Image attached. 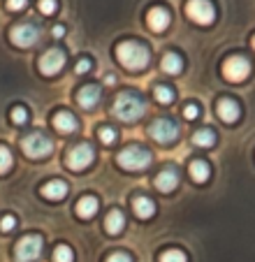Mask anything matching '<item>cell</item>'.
<instances>
[{"instance_id": "cell-1", "label": "cell", "mask_w": 255, "mask_h": 262, "mask_svg": "<svg viewBox=\"0 0 255 262\" xmlns=\"http://www.w3.org/2000/svg\"><path fill=\"white\" fill-rule=\"evenodd\" d=\"M116 56L128 70H144L148 65V49L139 42H121Z\"/></svg>"}, {"instance_id": "cell-2", "label": "cell", "mask_w": 255, "mask_h": 262, "mask_svg": "<svg viewBox=\"0 0 255 262\" xmlns=\"http://www.w3.org/2000/svg\"><path fill=\"white\" fill-rule=\"evenodd\" d=\"M114 114L121 121H137L139 116L144 114V100L139 98V95L125 91V93H121L116 98V102H114Z\"/></svg>"}, {"instance_id": "cell-3", "label": "cell", "mask_w": 255, "mask_h": 262, "mask_svg": "<svg viewBox=\"0 0 255 262\" xmlns=\"http://www.w3.org/2000/svg\"><path fill=\"white\" fill-rule=\"evenodd\" d=\"M118 165H121L123 169H130V172H139V169H144L148 163H151V154H148L146 148L142 146H128L123 148L121 154H118Z\"/></svg>"}, {"instance_id": "cell-4", "label": "cell", "mask_w": 255, "mask_h": 262, "mask_svg": "<svg viewBox=\"0 0 255 262\" xmlns=\"http://www.w3.org/2000/svg\"><path fill=\"white\" fill-rule=\"evenodd\" d=\"M21 148H24V154L28 156V158H47V156L51 154L54 144H51V139L47 137V135L33 133L21 142Z\"/></svg>"}, {"instance_id": "cell-5", "label": "cell", "mask_w": 255, "mask_h": 262, "mask_svg": "<svg viewBox=\"0 0 255 262\" xmlns=\"http://www.w3.org/2000/svg\"><path fill=\"white\" fill-rule=\"evenodd\" d=\"M65 163H68L70 169H74V172H81V169H86L91 163H93V148H91L89 144H77V146H72L68 151V156H65Z\"/></svg>"}, {"instance_id": "cell-6", "label": "cell", "mask_w": 255, "mask_h": 262, "mask_svg": "<svg viewBox=\"0 0 255 262\" xmlns=\"http://www.w3.org/2000/svg\"><path fill=\"white\" fill-rule=\"evenodd\" d=\"M148 135L160 144H169L179 137V125L169 119H158L148 125Z\"/></svg>"}, {"instance_id": "cell-7", "label": "cell", "mask_w": 255, "mask_h": 262, "mask_svg": "<svg viewBox=\"0 0 255 262\" xmlns=\"http://www.w3.org/2000/svg\"><path fill=\"white\" fill-rule=\"evenodd\" d=\"M186 14L190 16L195 24L209 26V24H214L216 12H214V5H211L209 0H190V3L186 5Z\"/></svg>"}, {"instance_id": "cell-8", "label": "cell", "mask_w": 255, "mask_h": 262, "mask_svg": "<svg viewBox=\"0 0 255 262\" xmlns=\"http://www.w3.org/2000/svg\"><path fill=\"white\" fill-rule=\"evenodd\" d=\"M16 260L19 262H35L42 253V237H35V234H28L24 237L19 244H16Z\"/></svg>"}, {"instance_id": "cell-9", "label": "cell", "mask_w": 255, "mask_h": 262, "mask_svg": "<svg viewBox=\"0 0 255 262\" xmlns=\"http://www.w3.org/2000/svg\"><path fill=\"white\" fill-rule=\"evenodd\" d=\"M248 72H250V65H248V60L241 58V56H232V58L223 65V74H225V79L235 81V84L244 81L246 77H248Z\"/></svg>"}, {"instance_id": "cell-10", "label": "cell", "mask_w": 255, "mask_h": 262, "mask_svg": "<svg viewBox=\"0 0 255 262\" xmlns=\"http://www.w3.org/2000/svg\"><path fill=\"white\" fill-rule=\"evenodd\" d=\"M10 35L16 47H33L39 37V30L33 24H21V26H14Z\"/></svg>"}, {"instance_id": "cell-11", "label": "cell", "mask_w": 255, "mask_h": 262, "mask_svg": "<svg viewBox=\"0 0 255 262\" xmlns=\"http://www.w3.org/2000/svg\"><path fill=\"white\" fill-rule=\"evenodd\" d=\"M63 65H65V54L60 49H49L45 56H42V60H39V70H42L47 77L60 72Z\"/></svg>"}, {"instance_id": "cell-12", "label": "cell", "mask_w": 255, "mask_h": 262, "mask_svg": "<svg viewBox=\"0 0 255 262\" xmlns=\"http://www.w3.org/2000/svg\"><path fill=\"white\" fill-rule=\"evenodd\" d=\"M148 28L156 30V33H162V30L169 26V12L162 10V7H153L151 12H148Z\"/></svg>"}, {"instance_id": "cell-13", "label": "cell", "mask_w": 255, "mask_h": 262, "mask_svg": "<svg viewBox=\"0 0 255 262\" xmlns=\"http://www.w3.org/2000/svg\"><path fill=\"white\" fill-rule=\"evenodd\" d=\"M156 186H158V190H162V193H172V190L179 186L177 169H165V172H160L156 177Z\"/></svg>"}, {"instance_id": "cell-14", "label": "cell", "mask_w": 255, "mask_h": 262, "mask_svg": "<svg viewBox=\"0 0 255 262\" xmlns=\"http://www.w3.org/2000/svg\"><path fill=\"white\" fill-rule=\"evenodd\" d=\"M54 128L58 130V133H74V130L79 128V123H77V119H74L70 112H58V114L54 116Z\"/></svg>"}, {"instance_id": "cell-15", "label": "cell", "mask_w": 255, "mask_h": 262, "mask_svg": "<svg viewBox=\"0 0 255 262\" xmlns=\"http://www.w3.org/2000/svg\"><path fill=\"white\" fill-rule=\"evenodd\" d=\"M77 100L83 109L95 107V104L100 102V89L98 86H83V89L77 93Z\"/></svg>"}, {"instance_id": "cell-16", "label": "cell", "mask_w": 255, "mask_h": 262, "mask_svg": "<svg viewBox=\"0 0 255 262\" xmlns=\"http://www.w3.org/2000/svg\"><path fill=\"white\" fill-rule=\"evenodd\" d=\"M104 228H107L109 234L123 232V228H125V218H123L121 209H112V211L107 213V218H104Z\"/></svg>"}, {"instance_id": "cell-17", "label": "cell", "mask_w": 255, "mask_h": 262, "mask_svg": "<svg viewBox=\"0 0 255 262\" xmlns=\"http://www.w3.org/2000/svg\"><path fill=\"white\" fill-rule=\"evenodd\" d=\"M218 116H221L225 123H235L239 119V104L232 102V100H221L218 102Z\"/></svg>"}, {"instance_id": "cell-18", "label": "cell", "mask_w": 255, "mask_h": 262, "mask_svg": "<svg viewBox=\"0 0 255 262\" xmlns=\"http://www.w3.org/2000/svg\"><path fill=\"white\" fill-rule=\"evenodd\" d=\"M133 209L139 218H151L153 213H156V204L148 198H144V195H137V198L133 200Z\"/></svg>"}, {"instance_id": "cell-19", "label": "cell", "mask_w": 255, "mask_h": 262, "mask_svg": "<svg viewBox=\"0 0 255 262\" xmlns=\"http://www.w3.org/2000/svg\"><path fill=\"white\" fill-rule=\"evenodd\" d=\"M42 195L47 200H63L68 195V186H65V181H49L42 188Z\"/></svg>"}, {"instance_id": "cell-20", "label": "cell", "mask_w": 255, "mask_h": 262, "mask_svg": "<svg viewBox=\"0 0 255 262\" xmlns=\"http://www.w3.org/2000/svg\"><path fill=\"white\" fill-rule=\"evenodd\" d=\"M95 211H98V200L91 198V195H86V198H81L77 202V213L81 218H91L95 216Z\"/></svg>"}, {"instance_id": "cell-21", "label": "cell", "mask_w": 255, "mask_h": 262, "mask_svg": "<svg viewBox=\"0 0 255 262\" xmlns=\"http://www.w3.org/2000/svg\"><path fill=\"white\" fill-rule=\"evenodd\" d=\"M190 174H193V179H195L197 183L206 181V179H209V165H206L204 160H193L190 163Z\"/></svg>"}, {"instance_id": "cell-22", "label": "cell", "mask_w": 255, "mask_h": 262, "mask_svg": "<svg viewBox=\"0 0 255 262\" xmlns=\"http://www.w3.org/2000/svg\"><path fill=\"white\" fill-rule=\"evenodd\" d=\"M181 68H183V63L177 54H167L165 58H162V70H165L167 74H179Z\"/></svg>"}, {"instance_id": "cell-23", "label": "cell", "mask_w": 255, "mask_h": 262, "mask_svg": "<svg viewBox=\"0 0 255 262\" xmlns=\"http://www.w3.org/2000/svg\"><path fill=\"white\" fill-rule=\"evenodd\" d=\"M193 142H195L197 146H204V148H209V146H214V142H216V135L211 133V130L202 128V130H197V133L193 135Z\"/></svg>"}, {"instance_id": "cell-24", "label": "cell", "mask_w": 255, "mask_h": 262, "mask_svg": "<svg viewBox=\"0 0 255 262\" xmlns=\"http://www.w3.org/2000/svg\"><path fill=\"white\" fill-rule=\"evenodd\" d=\"M153 95H156V100H158V102H162V104L174 102V91L169 89V86H156Z\"/></svg>"}, {"instance_id": "cell-25", "label": "cell", "mask_w": 255, "mask_h": 262, "mask_svg": "<svg viewBox=\"0 0 255 262\" xmlns=\"http://www.w3.org/2000/svg\"><path fill=\"white\" fill-rule=\"evenodd\" d=\"M72 260H74L72 248H68V246H56V251H54V262H72Z\"/></svg>"}, {"instance_id": "cell-26", "label": "cell", "mask_w": 255, "mask_h": 262, "mask_svg": "<svg viewBox=\"0 0 255 262\" xmlns=\"http://www.w3.org/2000/svg\"><path fill=\"white\" fill-rule=\"evenodd\" d=\"M10 167H12V154H10V148L0 146V174H5Z\"/></svg>"}, {"instance_id": "cell-27", "label": "cell", "mask_w": 255, "mask_h": 262, "mask_svg": "<svg viewBox=\"0 0 255 262\" xmlns=\"http://www.w3.org/2000/svg\"><path fill=\"white\" fill-rule=\"evenodd\" d=\"M160 262H186V255H183L181 251H177V248H172V251H165V253H162Z\"/></svg>"}, {"instance_id": "cell-28", "label": "cell", "mask_w": 255, "mask_h": 262, "mask_svg": "<svg viewBox=\"0 0 255 262\" xmlns=\"http://www.w3.org/2000/svg\"><path fill=\"white\" fill-rule=\"evenodd\" d=\"M12 121H14V123H19V125H24L26 121H28V109H26V107H14V109H12Z\"/></svg>"}, {"instance_id": "cell-29", "label": "cell", "mask_w": 255, "mask_h": 262, "mask_svg": "<svg viewBox=\"0 0 255 262\" xmlns=\"http://www.w3.org/2000/svg\"><path fill=\"white\" fill-rule=\"evenodd\" d=\"M116 137H118V135H116V130H114V128H109V125L100 128V139H102L104 144H114V142H116Z\"/></svg>"}, {"instance_id": "cell-30", "label": "cell", "mask_w": 255, "mask_h": 262, "mask_svg": "<svg viewBox=\"0 0 255 262\" xmlns=\"http://www.w3.org/2000/svg\"><path fill=\"white\" fill-rule=\"evenodd\" d=\"M39 12H42V14H54L56 0H39Z\"/></svg>"}, {"instance_id": "cell-31", "label": "cell", "mask_w": 255, "mask_h": 262, "mask_svg": "<svg viewBox=\"0 0 255 262\" xmlns=\"http://www.w3.org/2000/svg\"><path fill=\"white\" fill-rule=\"evenodd\" d=\"M183 116H186L188 121H195L197 116H200V109H197V104H186V107H183Z\"/></svg>"}, {"instance_id": "cell-32", "label": "cell", "mask_w": 255, "mask_h": 262, "mask_svg": "<svg viewBox=\"0 0 255 262\" xmlns=\"http://www.w3.org/2000/svg\"><path fill=\"white\" fill-rule=\"evenodd\" d=\"M14 225H16V218L14 216H5L3 221H0V230H3V232H10V230H14Z\"/></svg>"}, {"instance_id": "cell-33", "label": "cell", "mask_w": 255, "mask_h": 262, "mask_svg": "<svg viewBox=\"0 0 255 262\" xmlns=\"http://www.w3.org/2000/svg\"><path fill=\"white\" fill-rule=\"evenodd\" d=\"M26 5H28V0H7V7H10L12 12H19V10H24Z\"/></svg>"}, {"instance_id": "cell-34", "label": "cell", "mask_w": 255, "mask_h": 262, "mask_svg": "<svg viewBox=\"0 0 255 262\" xmlns=\"http://www.w3.org/2000/svg\"><path fill=\"white\" fill-rule=\"evenodd\" d=\"M107 262H133V260H130L128 253H112V255L107 257Z\"/></svg>"}, {"instance_id": "cell-35", "label": "cell", "mask_w": 255, "mask_h": 262, "mask_svg": "<svg viewBox=\"0 0 255 262\" xmlns=\"http://www.w3.org/2000/svg\"><path fill=\"white\" fill-rule=\"evenodd\" d=\"M89 70H91V60H86V58L79 60V63L74 65V72L77 74H83V72H89Z\"/></svg>"}, {"instance_id": "cell-36", "label": "cell", "mask_w": 255, "mask_h": 262, "mask_svg": "<svg viewBox=\"0 0 255 262\" xmlns=\"http://www.w3.org/2000/svg\"><path fill=\"white\" fill-rule=\"evenodd\" d=\"M51 35H54V37H63L65 28H63V26H54V28H51Z\"/></svg>"}, {"instance_id": "cell-37", "label": "cell", "mask_w": 255, "mask_h": 262, "mask_svg": "<svg viewBox=\"0 0 255 262\" xmlns=\"http://www.w3.org/2000/svg\"><path fill=\"white\" fill-rule=\"evenodd\" d=\"M253 49H255V37H253Z\"/></svg>"}]
</instances>
